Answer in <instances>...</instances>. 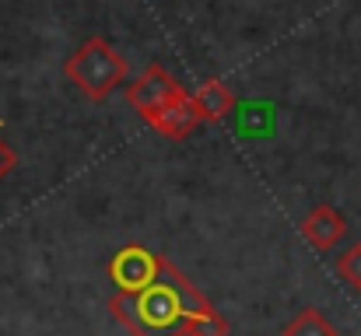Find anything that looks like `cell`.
Wrapping results in <instances>:
<instances>
[{
	"label": "cell",
	"mask_w": 361,
	"mask_h": 336,
	"mask_svg": "<svg viewBox=\"0 0 361 336\" xmlns=\"http://www.w3.org/2000/svg\"><path fill=\"white\" fill-rule=\"evenodd\" d=\"M147 126H154L161 137H169V140H186L193 130H197V123H200V112L193 106V99L186 95V99H179V102H172V106H165V109H158L154 116H147L144 119Z\"/></svg>",
	"instance_id": "8992f818"
},
{
	"label": "cell",
	"mask_w": 361,
	"mask_h": 336,
	"mask_svg": "<svg viewBox=\"0 0 361 336\" xmlns=\"http://www.w3.org/2000/svg\"><path fill=\"white\" fill-rule=\"evenodd\" d=\"M186 336H228V323L218 316V309L204 312V316H190Z\"/></svg>",
	"instance_id": "8fae6325"
},
{
	"label": "cell",
	"mask_w": 361,
	"mask_h": 336,
	"mask_svg": "<svg viewBox=\"0 0 361 336\" xmlns=\"http://www.w3.org/2000/svg\"><path fill=\"white\" fill-rule=\"evenodd\" d=\"M63 74L67 81L92 102H106L130 74V63L123 60L120 53L102 39V35H92L85 39L63 63Z\"/></svg>",
	"instance_id": "7a4b0ae2"
},
{
	"label": "cell",
	"mask_w": 361,
	"mask_h": 336,
	"mask_svg": "<svg viewBox=\"0 0 361 336\" xmlns=\"http://www.w3.org/2000/svg\"><path fill=\"white\" fill-rule=\"evenodd\" d=\"M344 235H348V218H344L337 207H330V204H319V207L302 221V238H305L316 252H330Z\"/></svg>",
	"instance_id": "5b68a950"
},
{
	"label": "cell",
	"mask_w": 361,
	"mask_h": 336,
	"mask_svg": "<svg viewBox=\"0 0 361 336\" xmlns=\"http://www.w3.org/2000/svg\"><path fill=\"white\" fill-rule=\"evenodd\" d=\"M14 165H18V154H14V147L0 137V179H7V175L14 172Z\"/></svg>",
	"instance_id": "7c38bea8"
},
{
	"label": "cell",
	"mask_w": 361,
	"mask_h": 336,
	"mask_svg": "<svg viewBox=\"0 0 361 336\" xmlns=\"http://www.w3.org/2000/svg\"><path fill=\"white\" fill-rule=\"evenodd\" d=\"M337 273H341V280H344L351 291H361V242L348 245V249L337 256Z\"/></svg>",
	"instance_id": "30bf717a"
},
{
	"label": "cell",
	"mask_w": 361,
	"mask_h": 336,
	"mask_svg": "<svg viewBox=\"0 0 361 336\" xmlns=\"http://www.w3.org/2000/svg\"><path fill=\"white\" fill-rule=\"evenodd\" d=\"M281 336H337V330H334V323H330L323 312L302 309V312L281 330Z\"/></svg>",
	"instance_id": "9c48e42d"
},
{
	"label": "cell",
	"mask_w": 361,
	"mask_h": 336,
	"mask_svg": "<svg viewBox=\"0 0 361 336\" xmlns=\"http://www.w3.org/2000/svg\"><path fill=\"white\" fill-rule=\"evenodd\" d=\"M0 126H4V123H0Z\"/></svg>",
	"instance_id": "4fadbf2b"
},
{
	"label": "cell",
	"mask_w": 361,
	"mask_h": 336,
	"mask_svg": "<svg viewBox=\"0 0 361 336\" xmlns=\"http://www.w3.org/2000/svg\"><path fill=\"white\" fill-rule=\"evenodd\" d=\"M235 130H239V137H245V140L274 137V106L270 102H263V106L249 102L245 112L239 116V123H235Z\"/></svg>",
	"instance_id": "ba28073f"
},
{
	"label": "cell",
	"mask_w": 361,
	"mask_h": 336,
	"mask_svg": "<svg viewBox=\"0 0 361 336\" xmlns=\"http://www.w3.org/2000/svg\"><path fill=\"white\" fill-rule=\"evenodd\" d=\"M109 312L133 336H186L190 316L214 312V305L165 259L161 277L144 291H116Z\"/></svg>",
	"instance_id": "6da1fadb"
},
{
	"label": "cell",
	"mask_w": 361,
	"mask_h": 336,
	"mask_svg": "<svg viewBox=\"0 0 361 336\" xmlns=\"http://www.w3.org/2000/svg\"><path fill=\"white\" fill-rule=\"evenodd\" d=\"M190 99H193V106H197L204 123H221L225 116H232V109H235V95H232V88L221 77H207Z\"/></svg>",
	"instance_id": "52a82bcc"
},
{
	"label": "cell",
	"mask_w": 361,
	"mask_h": 336,
	"mask_svg": "<svg viewBox=\"0 0 361 336\" xmlns=\"http://www.w3.org/2000/svg\"><path fill=\"white\" fill-rule=\"evenodd\" d=\"M179 99H186V92H183V85H179L161 63H147V67L126 85V102L140 112L144 119L154 116L158 109H165V106H172V102H179Z\"/></svg>",
	"instance_id": "3957f363"
},
{
	"label": "cell",
	"mask_w": 361,
	"mask_h": 336,
	"mask_svg": "<svg viewBox=\"0 0 361 336\" xmlns=\"http://www.w3.org/2000/svg\"><path fill=\"white\" fill-rule=\"evenodd\" d=\"M161 263L165 256L144 245H126L109 259V280L116 284V291H144L161 277Z\"/></svg>",
	"instance_id": "277c9868"
}]
</instances>
